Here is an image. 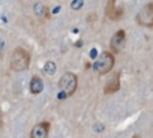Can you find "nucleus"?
Returning a JSON list of instances; mask_svg holds the SVG:
<instances>
[{"label":"nucleus","instance_id":"nucleus-13","mask_svg":"<svg viewBox=\"0 0 153 138\" xmlns=\"http://www.w3.org/2000/svg\"><path fill=\"white\" fill-rule=\"evenodd\" d=\"M3 126V116H2V108H0V128Z\"/></svg>","mask_w":153,"mask_h":138},{"label":"nucleus","instance_id":"nucleus-12","mask_svg":"<svg viewBox=\"0 0 153 138\" xmlns=\"http://www.w3.org/2000/svg\"><path fill=\"white\" fill-rule=\"evenodd\" d=\"M3 47H5V44H3L2 39H0V57H2V54H3Z\"/></svg>","mask_w":153,"mask_h":138},{"label":"nucleus","instance_id":"nucleus-7","mask_svg":"<svg viewBox=\"0 0 153 138\" xmlns=\"http://www.w3.org/2000/svg\"><path fill=\"white\" fill-rule=\"evenodd\" d=\"M120 90V72H114L113 77L108 80V83L104 87V93L105 95H113L116 92Z\"/></svg>","mask_w":153,"mask_h":138},{"label":"nucleus","instance_id":"nucleus-6","mask_svg":"<svg viewBox=\"0 0 153 138\" xmlns=\"http://www.w3.org/2000/svg\"><path fill=\"white\" fill-rule=\"evenodd\" d=\"M50 122H41L35 125V128L30 132V138H48L50 134Z\"/></svg>","mask_w":153,"mask_h":138},{"label":"nucleus","instance_id":"nucleus-8","mask_svg":"<svg viewBox=\"0 0 153 138\" xmlns=\"http://www.w3.org/2000/svg\"><path fill=\"white\" fill-rule=\"evenodd\" d=\"M42 89H44V83H42V80L39 78V77H33L32 78V81H30V92L33 93V95H38V93H41L42 92Z\"/></svg>","mask_w":153,"mask_h":138},{"label":"nucleus","instance_id":"nucleus-9","mask_svg":"<svg viewBox=\"0 0 153 138\" xmlns=\"http://www.w3.org/2000/svg\"><path fill=\"white\" fill-rule=\"evenodd\" d=\"M35 14H36L39 18H48V17H50V11H48V8L44 6V5H36V6H35Z\"/></svg>","mask_w":153,"mask_h":138},{"label":"nucleus","instance_id":"nucleus-5","mask_svg":"<svg viewBox=\"0 0 153 138\" xmlns=\"http://www.w3.org/2000/svg\"><path fill=\"white\" fill-rule=\"evenodd\" d=\"M125 42H126V32H125L123 29H120V30H117V32L113 35V38H111V41H110L111 53H113V54H119V53L123 50Z\"/></svg>","mask_w":153,"mask_h":138},{"label":"nucleus","instance_id":"nucleus-1","mask_svg":"<svg viewBox=\"0 0 153 138\" xmlns=\"http://www.w3.org/2000/svg\"><path fill=\"white\" fill-rule=\"evenodd\" d=\"M29 66H30V53L21 47L15 48L11 59V69L15 72H21V71H27Z\"/></svg>","mask_w":153,"mask_h":138},{"label":"nucleus","instance_id":"nucleus-2","mask_svg":"<svg viewBox=\"0 0 153 138\" xmlns=\"http://www.w3.org/2000/svg\"><path fill=\"white\" fill-rule=\"evenodd\" d=\"M114 63H116L114 54H113L111 51H104V53H101V54L98 56V59L95 60L93 69H95L99 75H107L108 72L113 71Z\"/></svg>","mask_w":153,"mask_h":138},{"label":"nucleus","instance_id":"nucleus-3","mask_svg":"<svg viewBox=\"0 0 153 138\" xmlns=\"http://www.w3.org/2000/svg\"><path fill=\"white\" fill-rule=\"evenodd\" d=\"M76 86H78V78H76V75L72 74V72L63 74V77L59 81V89H60L62 93L66 95V98H69V96H72L75 93Z\"/></svg>","mask_w":153,"mask_h":138},{"label":"nucleus","instance_id":"nucleus-11","mask_svg":"<svg viewBox=\"0 0 153 138\" xmlns=\"http://www.w3.org/2000/svg\"><path fill=\"white\" fill-rule=\"evenodd\" d=\"M44 71H45V74L53 75V74L56 72V65H54L53 62H47V63H45V68H44Z\"/></svg>","mask_w":153,"mask_h":138},{"label":"nucleus","instance_id":"nucleus-14","mask_svg":"<svg viewBox=\"0 0 153 138\" xmlns=\"http://www.w3.org/2000/svg\"><path fill=\"white\" fill-rule=\"evenodd\" d=\"M132 138H138V135H135V137H132Z\"/></svg>","mask_w":153,"mask_h":138},{"label":"nucleus","instance_id":"nucleus-10","mask_svg":"<svg viewBox=\"0 0 153 138\" xmlns=\"http://www.w3.org/2000/svg\"><path fill=\"white\" fill-rule=\"evenodd\" d=\"M116 2H117V0H108V2H107V8H105V14H107V17H110L114 11H116Z\"/></svg>","mask_w":153,"mask_h":138},{"label":"nucleus","instance_id":"nucleus-4","mask_svg":"<svg viewBox=\"0 0 153 138\" xmlns=\"http://www.w3.org/2000/svg\"><path fill=\"white\" fill-rule=\"evenodd\" d=\"M137 23L143 27L153 29V2L141 8V11L137 14Z\"/></svg>","mask_w":153,"mask_h":138}]
</instances>
